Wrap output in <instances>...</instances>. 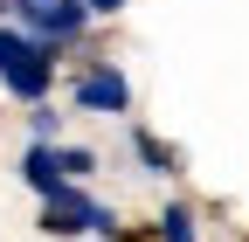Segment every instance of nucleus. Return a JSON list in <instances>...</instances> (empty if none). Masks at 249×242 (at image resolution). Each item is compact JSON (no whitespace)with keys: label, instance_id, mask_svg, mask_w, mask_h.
<instances>
[{"label":"nucleus","instance_id":"1","mask_svg":"<svg viewBox=\"0 0 249 242\" xmlns=\"http://www.w3.org/2000/svg\"><path fill=\"white\" fill-rule=\"evenodd\" d=\"M0 83L14 90V97L42 104L49 83H55V49L35 42V35H14V28H0Z\"/></svg>","mask_w":249,"mask_h":242},{"label":"nucleus","instance_id":"2","mask_svg":"<svg viewBox=\"0 0 249 242\" xmlns=\"http://www.w3.org/2000/svg\"><path fill=\"white\" fill-rule=\"evenodd\" d=\"M90 166H97L90 145H28V153H21V180H28L35 194H62V187L83 180Z\"/></svg>","mask_w":249,"mask_h":242},{"label":"nucleus","instance_id":"3","mask_svg":"<svg viewBox=\"0 0 249 242\" xmlns=\"http://www.w3.org/2000/svg\"><path fill=\"white\" fill-rule=\"evenodd\" d=\"M14 14L35 28V42L55 49V42H76L83 35V14L90 7H83V0H14Z\"/></svg>","mask_w":249,"mask_h":242},{"label":"nucleus","instance_id":"4","mask_svg":"<svg viewBox=\"0 0 249 242\" xmlns=\"http://www.w3.org/2000/svg\"><path fill=\"white\" fill-rule=\"evenodd\" d=\"M70 97H76V111H104V118H111V111H132V83L97 63V69H83V76L70 83Z\"/></svg>","mask_w":249,"mask_h":242},{"label":"nucleus","instance_id":"5","mask_svg":"<svg viewBox=\"0 0 249 242\" xmlns=\"http://www.w3.org/2000/svg\"><path fill=\"white\" fill-rule=\"evenodd\" d=\"M42 228H49V235H83V228H111V215H104L97 201H83V194L62 187V194H49V207H42Z\"/></svg>","mask_w":249,"mask_h":242},{"label":"nucleus","instance_id":"6","mask_svg":"<svg viewBox=\"0 0 249 242\" xmlns=\"http://www.w3.org/2000/svg\"><path fill=\"white\" fill-rule=\"evenodd\" d=\"M139 159H145L152 173H173V153H166L160 138H145V132H139Z\"/></svg>","mask_w":249,"mask_h":242},{"label":"nucleus","instance_id":"7","mask_svg":"<svg viewBox=\"0 0 249 242\" xmlns=\"http://www.w3.org/2000/svg\"><path fill=\"white\" fill-rule=\"evenodd\" d=\"M166 242H194V215H187V207H166Z\"/></svg>","mask_w":249,"mask_h":242},{"label":"nucleus","instance_id":"8","mask_svg":"<svg viewBox=\"0 0 249 242\" xmlns=\"http://www.w3.org/2000/svg\"><path fill=\"white\" fill-rule=\"evenodd\" d=\"M83 7H97V14H118V7H124V0H83Z\"/></svg>","mask_w":249,"mask_h":242},{"label":"nucleus","instance_id":"9","mask_svg":"<svg viewBox=\"0 0 249 242\" xmlns=\"http://www.w3.org/2000/svg\"><path fill=\"white\" fill-rule=\"evenodd\" d=\"M0 7H7V0H0Z\"/></svg>","mask_w":249,"mask_h":242}]
</instances>
